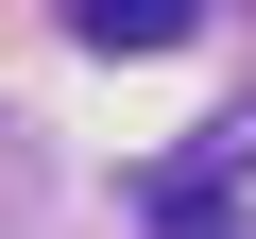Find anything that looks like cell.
<instances>
[{"label":"cell","instance_id":"obj_1","mask_svg":"<svg viewBox=\"0 0 256 239\" xmlns=\"http://www.w3.org/2000/svg\"><path fill=\"white\" fill-rule=\"evenodd\" d=\"M68 18H86V52H171L188 0H68Z\"/></svg>","mask_w":256,"mask_h":239}]
</instances>
